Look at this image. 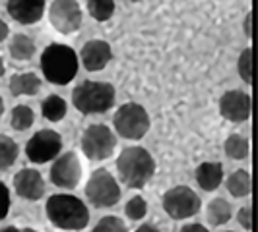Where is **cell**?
I'll return each mask as SVG.
<instances>
[{
    "label": "cell",
    "mask_w": 258,
    "mask_h": 232,
    "mask_svg": "<svg viewBox=\"0 0 258 232\" xmlns=\"http://www.w3.org/2000/svg\"><path fill=\"white\" fill-rule=\"evenodd\" d=\"M4 72H6V68H4V62H2V58H0V77L4 76Z\"/></svg>",
    "instance_id": "36"
},
{
    "label": "cell",
    "mask_w": 258,
    "mask_h": 232,
    "mask_svg": "<svg viewBox=\"0 0 258 232\" xmlns=\"http://www.w3.org/2000/svg\"><path fill=\"white\" fill-rule=\"evenodd\" d=\"M245 35L248 39L252 37V14L250 12L245 16Z\"/></svg>",
    "instance_id": "32"
},
{
    "label": "cell",
    "mask_w": 258,
    "mask_h": 232,
    "mask_svg": "<svg viewBox=\"0 0 258 232\" xmlns=\"http://www.w3.org/2000/svg\"><path fill=\"white\" fill-rule=\"evenodd\" d=\"M227 190L233 197H246L252 190V180L246 170H235L227 178Z\"/></svg>",
    "instance_id": "19"
},
{
    "label": "cell",
    "mask_w": 258,
    "mask_h": 232,
    "mask_svg": "<svg viewBox=\"0 0 258 232\" xmlns=\"http://www.w3.org/2000/svg\"><path fill=\"white\" fill-rule=\"evenodd\" d=\"M8 33H10L8 26L4 24V20H0V43H2V41H4L6 37H8Z\"/></svg>",
    "instance_id": "33"
},
{
    "label": "cell",
    "mask_w": 258,
    "mask_h": 232,
    "mask_svg": "<svg viewBox=\"0 0 258 232\" xmlns=\"http://www.w3.org/2000/svg\"><path fill=\"white\" fill-rule=\"evenodd\" d=\"M239 76L245 83H252V49H245L239 56Z\"/></svg>",
    "instance_id": "28"
},
{
    "label": "cell",
    "mask_w": 258,
    "mask_h": 232,
    "mask_svg": "<svg viewBox=\"0 0 258 232\" xmlns=\"http://www.w3.org/2000/svg\"><path fill=\"white\" fill-rule=\"evenodd\" d=\"M10 18L22 26H33L45 14V0H6Z\"/></svg>",
    "instance_id": "14"
},
{
    "label": "cell",
    "mask_w": 258,
    "mask_h": 232,
    "mask_svg": "<svg viewBox=\"0 0 258 232\" xmlns=\"http://www.w3.org/2000/svg\"><path fill=\"white\" fill-rule=\"evenodd\" d=\"M20 155V147L10 136L0 134V170H8L16 163Z\"/></svg>",
    "instance_id": "23"
},
{
    "label": "cell",
    "mask_w": 258,
    "mask_h": 232,
    "mask_svg": "<svg viewBox=\"0 0 258 232\" xmlns=\"http://www.w3.org/2000/svg\"><path fill=\"white\" fill-rule=\"evenodd\" d=\"M196 182L206 192L218 190L220 184L223 182V167H221V163H216V161L202 163L200 167L196 168Z\"/></svg>",
    "instance_id": "16"
},
{
    "label": "cell",
    "mask_w": 258,
    "mask_h": 232,
    "mask_svg": "<svg viewBox=\"0 0 258 232\" xmlns=\"http://www.w3.org/2000/svg\"><path fill=\"white\" fill-rule=\"evenodd\" d=\"M237 220H239V224H241L245 230H250V228H252V207L250 205L241 207L239 213H237Z\"/></svg>",
    "instance_id": "30"
},
{
    "label": "cell",
    "mask_w": 258,
    "mask_h": 232,
    "mask_svg": "<svg viewBox=\"0 0 258 232\" xmlns=\"http://www.w3.org/2000/svg\"><path fill=\"white\" fill-rule=\"evenodd\" d=\"M136 232H161V230L157 226H154V224H142Z\"/></svg>",
    "instance_id": "34"
},
{
    "label": "cell",
    "mask_w": 258,
    "mask_h": 232,
    "mask_svg": "<svg viewBox=\"0 0 258 232\" xmlns=\"http://www.w3.org/2000/svg\"><path fill=\"white\" fill-rule=\"evenodd\" d=\"M10 93L16 97H31V95H37L41 89V79L37 74L33 72H24V74H14L10 77Z\"/></svg>",
    "instance_id": "17"
},
{
    "label": "cell",
    "mask_w": 258,
    "mask_h": 232,
    "mask_svg": "<svg viewBox=\"0 0 258 232\" xmlns=\"http://www.w3.org/2000/svg\"><path fill=\"white\" fill-rule=\"evenodd\" d=\"M113 124L115 130L118 132L120 138L130 140V142H138L150 132V114L138 103H126L122 104L113 116Z\"/></svg>",
    "instance_id": "5"
},
{
    "label": "cell",
    "mask_w": 258,
    "mask_h": 232,
    "mask_svg": "<svg viewBox=\"0 0 258 232\" xmlns=\"http://www.w3.org/2000/svg\"><path fill=\"white\" fill-rule=\"evenodd\" d=\"M91 232H128V228L118 217L109 215V217H103V219L97 220V224L93 226Z\"/></svg>",
    "instance_id": "27"
},
{
    "label": "cell",
    "mask_w": 258,
    "mask_h": 232,
    "mask_svg": "<svg viewBox=\"0 0 258 232\" xmlns=\"http://www.w3.org/2000/svg\"><path fill=\"white\" fill-rule=\"evenodd\" d=\"M181 232H210L204 226V224H198V222H192V224H184L181 228Z\"/></svg>",
    "instance_id": "31"
},
{
    "label": "cell",
    "mask_w": 258,
    "mask_h": 232,
    "mask_svg": "<svg viewBox=\"0 0 258 232\" xmlns=\"http://www.w3.org/2000/svg\"><path fill=\"white\" fill-rule=\"evenodd\" d=\"M227 232H233V230H227Z\"/></svg>",
    "instance_id": "40"
},
{
    "label": "cell",
    "mask_w": 258,
    "mask_h": 232,
    "mask_svg": "<svg viewBox=\"0 0 258 232\" xmlns=\"http://www.w3.org/2000/svg\"><path fill=\"white\" fill-rule=\"evenodd\" d=\"M33 120H35V114H33V110L29 106H26V104H18V106L12 108L10 124H12L14 130L24 132V130L31 128L33 126Z\"/></svg>",
    "instance_id": "24"
},
{
    "label": "cell",
    "mask_w": 258,
    "mask_h": 232,
    "mask_svg": "<svg viewBox=\"0 0 258 232\" xmlns=\"http://www.w3.org/2000/svg\"><path fill=\"white\" fill-rule=\"evenodd\" d=\"M250 97L248 93L239 89H233L223 93V97L220 99V112L225 120H229L233 124H241L246 122L250 118Z\"/></svg>",
    "instance_id": "12"
},
{
    "label": "cell",
    "mask_w": 258,
    "mask_h": 232,
    "mask_svg": "<svg viewBox=\"0 0 258 232\" xmlns=\"http://www.w3.org/2000/svg\"><path fill=\"white\" fill-rule=\"evenodd\" d=\"M10 211V190L4 182H0V220L4 219Z\"/></svg>",
    "instance_id": "29"
},
{
    "label": "cell",
    "mask_w": 258,
    "mask_h": 232,
    "mask_svg": "<svg viewBox=\"0 0 258 232\" xmlns=\"http://www.w3.org/2000/svg\"><path fill=\"white\" fill-rule=\"evenodd\" d=\"M72 103L82 114H101L115 104V87L107 81L86 79L72 91Z\"/></svg>",
    "instance_id": "4"
},
{
    "label": "cell",
    "mask_w": 258,
    "mask_h": 232,
    "mask_svg": "<svg viewBox=\"0 0 258 232\" xmlns=\"http://www.w3.org/2000/svg\"><path fill=\"white\" fill-rule=\"evenodd\" d=\"M14 190L22 199L37 201L45 193V180L35 168H22L14 176Z\"/></svg>",
    "instance_id": "13"
},
{
    "label": "cell",
    "mask_w": 258,
    "mask_h": 232,
    "mask_svg": "<svg viewBox=\"0 0 258 232\" xmlns=\"http://www.w3.org/2000/svg\"><path fill=\"white\" fill-rule=\"evenodd\" d=\"M231 215H233L231 205L225 199L218 197V199L210 201V205H208V220H210L212 226H221V224L229 222Z\"/></svg>",
    "instance_id": "20"
},
{
    "label": "cell",
    "mask_w": 258,
    "mask_h": 232,
    "mask_svg": "<svg viewBox=\"0 0 258 232\" xmlns=\"http://www.w3.org/2000/svg\"><path fill=\"white\" fill-rule=\"evenodd\" d=\"M20 232H37V230H33V228H24V230H20Z\"/></svg>",
    "instance_id": "38"
},
{
    "label": "cell",
    "mask_w": 258,
    "mask_h": 232,
    "mask_svg": "<svg viewBox=\"0 0 258 232\" xmlns=\"http://www.w3.org/2000/svg\"><path fill=\"white\" fill-rule=\"evenodd\" d=\"M118 178L132 190H140L155 174V161L144 147H124L116 159Z\"/></svg>",
    "instance_id": "2"
},
{
    "label": "cell",
    "mask_w": 258,
    "mask_h": 232,
    "mask_svg": "<svg viewBox=\"0 0 258 232\" xmlns=\"http://www.w3.org/2000/svg\"><path fill=\"white\" fill-rule=\"evenodd\" d=\"M124 213L130 220H140L148 215V203L146 199L140 195H134L132 199H128V203L124 207Z\"/></svg>",
    "instance_id": "26"
},
{
    "label": "cell",
    "mask_w": 258,
    "mask_h": 232,
    "mask_svg": "<svg viewBox=\"0 0 258 232\" xmlns=\"http://www.w3.org/2000/svg\"><path fill=\"white\" fill-rule=\"evenodd\" d=\"M62 149V138L58 132L54 130H39L35 132L29 142L26 143V155L27 159L35 165L49 163L52 159H56Z\"/></svg>",
    "instance_id": "9"
},
{
    "label": "cell",
    "mask_w": 258,
    "mask_h": 232,
    "mask_svg": "<svg viewBox=\"0 0 258 232\" xmlns=\"http://www.w3.org/2000/svg\"><path fill=\"white\" fill-rule=\"evenodd\" d=\"M0 232H20V228H16V226H6V228H2Z\"/></svg>",
    "instance_id": "35"
},
{
    "label": "cell",
    "mask_w": 258,
    "mask_h": 232,
    "mask_svg": "<svg viewBox=\"0 0 258 232\" xmlns=\"http://www.w3.org/2000/svg\"><path fill=\"white\" fill-rule=\"evenodd\" d=\"M86 195L93 207H113L120 199V188L107 168H97L86 184Z\"/></svg>",
    "instance_id": "6"
},
{
    "label": "cell",
    "mask_w": 258,
    "mask_h": 232,
    "mask_svg": "<svg viewBox=\"0 0 258 232\" xmlns=\"http://www.w3.org/2000/svg\"><path fill=\"white\" fill-rule=\"evenodd\" d=\"M78 54L72 47L52 43L41 54V70L47 81L54 85L70 83L78 74Z\"/></svg>",
    "instance_id": "3"
},
{
    "label": "cell",
    "mask_w": 258,
    "mask_h": 232,
    "mask_svg": "<svg viewBox=\"0 0 258 232\" xmlns=\"http://www.w3.org/2000/svg\"><path fill=\"white\" fill-rule=\"evenodd\" d=\"M47 217L60 230H84L90 222L88 205L68 193H56L47 199Z\"/></svg>",
    "instance_id": "1"
},
{
    "label": "cell",
    "mask_w": 258,
    "mask_h": 232,
    "mask_svg": "<svg viewBox=\"0 0 258 232\" xmlns=\"http://www.w3.org/2000/svg\"><path fill=\"white\" fill-rule=\"evenodd\" d=\"M49 20L58 33H76L82 26V8L78 0H52L49 8Z\"/></svg>",
    "instance_id": "10"
},
{
    "label": "cell",
    "mask_w": 258,
    "mask_h": 232,
    "mask_svg": "<svg viewBox=\"0 0 258 232\" xmlns=\"http://www.w3.org/2000/svg\"><path fill=\"white\" fill-rule=\"evenodd\" d=\"M49 176H51V182L56 188L74 190L80 184V178H82V165H80V159L76 157V153L70 151V153L56 157Z\"/></svg>",
    "instance_id": "11"
},
{
    "label": "cell",
    "mask_w": 258,
    "mask_h": 232,
    "mask_svg": "<svg viewBox=\"0 0 258 232\" xmlns=\"http://www.w3.org/2000/svg\"><path fill=\"white\" fill-rule=\"evenodd\" d=\"M116 136L105 124H91L82 134V151L90 161H105L115 153Z\"/></svg>",
    "instance_id": "8"
},
{
    "label": "cell",
    "mask_w": 258,
    "mask_h": 232,
    "mask_svg": "<svg viewBox=\"0 0 258 232\" xmlns=\"http://www.w3.org/2000/svg\"><path fill=\"white\" fill-rule=\"evenodd\" d=\"M66 110H68L66 101L58 95H49L43 101V106H41V112L49 122H60L66 116Z\"/></svg>",
    "instance_id": "21"
},
{
    "label": "cell",
    "mask_w": 258,
    "mask_h": 232,
    "mask_svg": "<svg viewBox=\"0 0 258 232\" xmlns=\"http://www.w3.org/2000/svg\"><path fill=\"white\" fill-rule=\"evenodd\" d=\"M88 12L97 22H107L115 14V0H86Z\"/></svg>",
    "instance_id": "25"
},
{
    "label": "cell",
    "mask_w": 258,
    "mask_h": 232,
    "mask_svg": "<svg viewBox=\"0 0 258 232\" xmlns=\"http://www.w3.org/2000/svg\"><path fill=\"white\" fill-rule=\"evenodd\" d=\"M80 58H82V64L86 66L88 72H99L111 62L113 51H111L109 43H105L101 39H93L82 47Z\"/></svg>",
    "instance_id": "15"
},
{
    "label": "cell",
    "mask_w": 258,
    "mask_h": 232,
    "mask_svg": "<svg viewBox=\"0 0 258 232\" xmlns=\"http://www.w3.org/2000/svg\"><path fill=\"white\" fill-rule=\"evenodd\" d=\"M223 149H225V155L229 159H235V161H241V159H246L248 157V151H250V145H248V140L239 136V134H233L229 136L225 143H223Z\"/></svg>",
    "instance_id": "22"
},
{
    "label": "cell",
    "mask_w": 258,
    "mask_h": 232,
    "mask_svg": "<svg viewBox=\"0 0 258 232\" xmlns=\"http://www.w3.org/2000/svg\"><path fill=\"white\" fill-rule=\"evenodd\" d=\"M8 51H10V56H12L14 60L26 62V60H31L33 54H35V43H33L31 37H27L24 33H18V35H14L12 41H10Z\"/></svg>",
    "instance_id": "18"
},
{
    "label": "cell",
    "mask_w": 258,
    "mask_h": 232,
    "mask_svg": "<svg viewBox=\"0 0 258 232\" xmlns=\"http://www.w3.org/2000/svg\"><path fill=\"white\" fill-rule=\"evenodd\" d=\"M4 114V103H2V95H0V116Z\"/></svg>",
    "instance_id": "37"
},
{
    "label": "cell",
    "mask_w": 258,
    "mask_h": 232,
    "mask_svg": "<svg viewBox=\"0 0 258 232\" xmlns=\"http://www.w3.org/2000/svg\"><path fill=\"white\" fill-rule=\"evenodd\" d=\"M130 2H138V0H130Z\"/></svg>",
    "instance_id": "39"
},
{
    "label": "cell",
    "mask_w": 258,
    "mask_h": 232,
    "mask_svg": "<svg viewBox=\"0 0 258 232\" xmlns=\"http://www.w3.org/2000/svg\"><path fill=\"white\" fill-rule=\"evenodd\" d=\"M161 205L165 209L171 219L182 220V219H190L194 217L200 207H202V199L200 195L194 192L192 188L188 186H175L165 192L163 199H161Z\"/></svg>",
    "instance_id": "7"
}]
</instances>
